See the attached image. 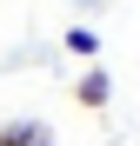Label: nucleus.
I'll return each mask as SVG.
<instances>
[{
    "label": "nucleus",
    "mask_w": 140,
    "mask_h": 146,
    "mask_svg": "<svg viewBox=\"0 0 140 146\" xmlns=\"http://www.w3.org/2000/svg\"><path fill=\"white\" fill-rule=\"evenodd\" d=\"M74 100H80V106H87V113H100V106H107V100H113V73H107V66H100V60H93V66H87V73H80V80H74Z\"/></svg>",
    "instance_id": "1"
},
{
    "label": "nucleus",
    "mask_w": 140,
    "mask_h": 146,
    "mask_svg": "<svg viewBox=\"0 0 140 146\" xmlns=\"http://www.w3.org/2000/svg\"><path fill=\"white\" fill-rule=\"evenodd\" d=\"M33 139H47V126H40V119H13V126L0 119V146H33Z\"/></svg>",
    "instance_id": "2"
},
{
    "label": "nucleus",
    "mask_w": 140,
    "mask_h": 146,
    "mask_svg": "<svg viewBox=\"0 0 140 146\" xmlns=\"http://www.w3.org/2000/svg\"><path fill=\"white\" fill-rule=\"evenodd\" d=\"M67 53H80V60H100V33H93V27H67Z\"/></svg>",
    "instance_id": "3"
},
{
    "label": "nucleus",
    "mask_w": 140,
    "mask_h": 146,
    "mask_svg": "<svg viewBox=\"0 0 140 146\" xmlns=\"http://www.w3.org/2000/svg\"><path fill=\"white\" fill-rule=\"evenodd\" d=\"M33 146H54V139H33Z\"/></svg>",
    "instance_id": "4"
}]
</instances>
